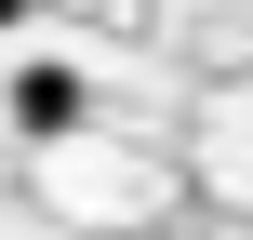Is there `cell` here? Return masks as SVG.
Instances as JSON below:
<instances>
[{
  "label": "cell",
  "mask_w": 253,
  "mask_h": 240,
  "mask_svg": "<svg viewBox=\"0 0 253 240\" xmlns=\"http://www.w3.org/2000/svg\"><path fill=\"white\" fill-rule=\"evenodd\" d=\"M27 13H40V0H0V40H13V27H27Z\"/></svg>",
  "instance_id": "2"
},
{
  "label": "cell",
  "mask_w": 253,
  "mask_h": 240,
  "mask_svg": "<svg viewBox=\"0 0 253 240\" xmlns=\"http://www.w3.org/2000/svg\"><path fill=\"white\" fill-rule=\"evenodd\" d=\"M80 107H93L80 67H13V120H27V134H80Z\"/></svg>",
  "instance_id": "1"
}]
</instances>
